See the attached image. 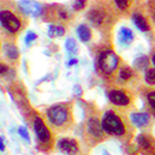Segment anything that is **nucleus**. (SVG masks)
<instances>
[{
  "label": "nucleus",
  "instance_id": "nucleus-12",
  "mask_svg": "<svg viewBox=\"0 0 155 155\" xmlns=\"http://www.w3.org/2000/svg\"><path fill=\"white\" fill-rule=\"evenodd\" d=\"M137 77V73L135 71L130 67L128 66L127 63H120V67L117 72V82L125 86V84H129L130 82H133Z\"/></svg>",
  "mask_w": 155,
  "mask_h": 155
},
{
  "label": "nucleus",
  "instance_id": "nucleus-27",
  "mask_svg": "<svg viewBox=\"0 0 155 155\" xmlns=\"http://www.w3.org/2000/svg\"><path fill=\"white\" fill-rule=\"evenodd\" d=\"M74 94H76V97L82 96V88L80 86H74Z\"/></svg>",
  "mask_w": 155,
  "mask_h": 155
},
{
  "label": "nucleus",
  "instance_id": "nucleus-5",
  "mask_svg": "<svg viewBox=\"0 0 155 155\" xmlns=\"http://www.w3.org/2000/svg\"><path fill=\"white\" fill-rule=\"evenodd\" d=\"M120 63H122V60L119 55L115 54V51H113L110 47L102 48L97 54L96 68L104 80H108L117 74L120 67Z\"/></svg>",
  "mask_w": 155,
  "mask_h": 155
},
{
  "label": "nucleus",
  "instance_id": "nucleus-15",
  "mask_svg": "<svg viewBox=\"0 0 155 155\" xmlns=\"http://www.w3.org/2000/svg\"><path fill=\"white\" fill-rule=\"evenodd\" d=\"M77 35H78L80 40H81L82 42H84V44H87V42L91 41V38H92V36H93L91 26H89V25H87V24H81V25H78V28H77Z\"/></svg>",
  "mask_w": 155,
  "mask_h": 155
},
{
  "label": "nucleus",
  "instance_id": "nucleus-31",
  "mask_svg": "<svg viewBox=\"0 0 155 155\" xmlns=\"http://www.w3.org/2000/svg\"><path fill=\"white\" fill-rule=\"evenodd\" d=\"M150 61H151V63L154 64V68H155V50H153V52H151V57H150Z\"/></svg>",
  "mask_w": 155,
  "mask_h": 155
},
{
  "label": "nucleus",
  "instance_id": "nucleus-11",
  "mask_svg": "<svg viewBox=\"0 0 155 155\" xmlns=\"http://www.w3.org/2000/svg\"><path fill=\"white\" fill-rule=\"evenodd\" d=\"M132 21L137 26V29H139L141 32H149L151 30V24L143 10L135 9L132 14Z\"/></svg>",
  "mask_w": 155,
  "mask_h": 155
},
{
  "label": "nucleus",
  "instance_id": "nucleus-18",
  "mask_svg": "<svg viewBox=\"0 0 155 155\" xmlns=\"http://www.w3.org/2000/svg\"><path fill=\"white\" fill-rule=\"evenodd\" d=\"M66 34V28L63 25H50L48 26V36L56 37V36H63Z\"/></svg>",
  "mask_w": 155,
  "mask_h": 155
},
{
  "label": "nucleus",
  "instance_id": "nucleus-3",
  "mask_svg": "<svg viewBox=\"0 0 155 155\" xmlns=\"http://www.w3.org/2000/svg\"><path fill=\"white\" fill-rule=\"evenodd\" d=\"M47 120L50 125L57 132H66L73 125V103L61 102L51 106L47 112Z\"/></svg>",
  "mask_w": 155,
  "mask_h": 155
},
{
  "label": "nucleus",
  "instance_id": "nucleus-14",
  "mask_svg": "<svg viewBox=\"0 0 155 155\" xmlns=\"http://www.w3.org/2000/svg\"><path fill=\"white\" fill-rule=\"evenodd\" d=\"M134 34L129 28H120L118 31V42L122 46H128L134 41Z\"/></svg>",
  "mask_w": 155,
  "mask_h": 155
},
{
  "label": "nucleus",
  "instance_id": "nucleus-10",
  "mask_svg": "<svg viewBox=\"0 0 155 155\" xmlns=\"http://www.w3.org/2000/svg\"><path fill=\"white\" fill-rule=\"evenodd\" d=\"M151 115L148 112H133L129 115V120L137 129H145L151 124Z\"/></svg>",
  "mask_w": 155,
  "mask_h": 155
},
{
  "label": "nucleus",
  "instance_id": "nucleus-28",
  "mask_svg": "<svg viewBox=\"0 0 155 155\" xmlns=\"http://www.w3.org/2000/svg\"><path fill=\"white\" fill-rule=\"evenodd\" d=\"M77 63H78V60H77V58H71V60L67 62V66L71 67V66H74V64H77Z\"/></svg>",
  "mask_w": 155,
  "mask_h": 155
},
{
  "label": "nucleus",
  "instance_id": "nucleus-20",
  "mask_svg": "<svg viewBox=\"0 0 155 155\" xmlns=\"http://www.w3.org/2000/svg\"><path fill=\"white\" fill-rule=\"evenodd\" d=\"M64 46H66V50H67V52L70 55H77L78 54V45H77L74 38H67Z\"/></svg>",
  "mask_w": 155,
  "mask_h": 155
},
{
  "label": "nucleus",
  "instance_id": "nucleus-1",
  "mask_svg": "<svg viewBox=\"0 0 155 155\" xmlns=\"http://www.w3.org/2000/svg\"><path fill=\"white\" fill-rule=\"evenodd\" d=\"M102 128L107 135L114 137L124 143H129L134 135V127L132 125L125 110L118 108L108 109L102 114Z\"/></svg>",
  "mask_w": 155,
  "mask_h": 155
},
{
  "label": "nucleus",
  "instance_id": "nucleus-30",
  "mask_svg": "<svg viewBox=\"0 0 155 155\" xmlns=\"http://www.w3.org/2000/svg\"><path fill=\"white\" fill-rule=\"evenodd\" d=\"M5 149V144H4V138L0 137V151H3Z\"/></svg>",
  "mask_w": 155,
  "mask_h": 155
},
{
  "label": "nucleus",
  "instance_id": "nucleus-6",
  "mask_svg": "<svg viewBox=\"0 0 155 155\" xmlns=\"http://www.w3.org/2000/svg\"><path fill=\"white\" fill-rule=\"evenodd\" d=\"M107 97L110 104H113L114 107H123L124 110L134 106V94L127 87H114L108 89Z\"/></svg>",
  "mask_w": 155,
  "mask_h": 155
},
{
  "label": "nucleus",
  "instance_id": "nucleus-2",
  "mask_svg": "<svg viewBox=\"0 0 155 155\" xmlns=\"http://www.w3.org/2000/svg\"><path fill=\"white\" fill-rule=\"evenodd\" d=\"M110 3H93L92 8H89L88 11L86 12V19L88 24L92 28L107 31L110 30L114 22H117V12H115V8L109 6Z\"/></svg>",
  "mask_w": 155,
  "mask_h": 155
},
{
  "label": "nucleus",
  "instance_id": "nucleus-26",
  "mask_svg": "<svg viewBox=\"0 0 155 155\" xmlns=\"http://www.w3.org/2000/svg\"><path fill=\"white\" fill-rule=\"evenodd\" d=\"M147 5H148L149 14H150V16H151V19H153V21L155 24V2H148Z\"/></svg>",
  "mask_w": 155,
  "mask_h": 155
},
{
  "label": "nucleus",
  "instance_id": "nucleus-19",
  "mask_svg": "<svg viewBox=\"0 0 155 155\" xmlns=\"http://www.w3.org/2000/svg\"><path fill=\"white\" fill-rule=\"evenodd\" d=\"M4 51H5V55H6L10 60L16 61V60L19 58V50H18V47H16L15 45H11V44L5 45Z\"/></svg>",
  "mask_w": 155,
  "mask_h": 155
},
{
  "label": "nucleus",
  "instance_id": "nucleus-32",
  "mask_svg": "<svg viewBox=\"0 0 155 155\" xmlns=\"http://www.w3.org/2000/svg\"><path fill=\"white\" fill-rule=\"evenodd\" d=\"M104 155H110V154H109L108 151H104Z\"/></svg>",
  "mask_w": 155,
  "mask_h": 155
},
{
  "label": "nucleus",
  "instance_id": "nucleus-4",
  "mask_svg": "<svg viewBox=\"0 0 155 155\" xmlns=\"http://www.w3.org/2000/svg\"><path fill=\"white\" fill-rule=\"evenodd\" d=\"M102 117L97 110H87V118L83 124V140L89 148L98 145L106 140L107 134L102 128Z\"/></svg>",
  "mask_w": 155,
  "mask_h": 155
},
{
  "label": "nucleus",
  "instance_id": "nucleus-21",
  "mask_svg": "<svg viewBox=\"0 0 155 155\" xmlns=\"http://www.w3.org/2000/svg\"><path fill=\"white\" fill-rule=\"evenodd\" d=\"M144 81L147 84L155 87V68H149L144 72Z\"/></svg>",
  "mask_w": 155,
  "mask_h": 155
},
{
  "label": "nucleus",
  "instance_id": "nucleus-25",
  "mask_svg": "<svg viewBox=\"0 0 155 155\" xmlns=\"http://www.w3.org/2000/svg\"><path fill=\"white\" fill-rule=\"evenodd\" d=\"M18 132H19V134L21 135L22 139H25V140L28 141V143H30V135H29V133H28V130H26V128H25V127H20V128L18 129Z\"/></svg>",
  "mask_w": 155,
  "mask_h": 155
},
{
  "label": "nucleus",
  "instance_id": "nucleus-24",
  "mask_svg": "<svg viewBox=\"0 0 155 155\" xmlns=\"http://www.w3.org/2000/svg\"><path fill=\"white\" fill-rule=\"evenodd\" d=\"M36 38H37V35L35 32H32V31H29L26 34V37H25V44H26L28 46H30L36 40Z\"/></svg>",
  "mask_w": 155,
  "mask_h": 155
},
{
  "label": "nucleus",
  "instance_id": "nucleus-7",
  "mask_svg": "<svg viewBox=\"0 0 155 155\" xmlns=\"http://www.w3.org/2000/svg\"><path fill=\"white\" fill-rule=\"evenodd\" d=\"M34 130L41 144L46 147H51V144H52V134H51L50 129L47 128V125L45 124L40 115H35L34 118Z\"/></svg>",
  "mask_w": 155,
  "mask_h": 155
},
{
  "label": "nucleus",
  "instance_id": "nucleus-9",
  "mask_svg": "<svg viewBox=\"0 0 155 155\" xmlns=\"http://www.w3.org/2000/svg\"><path fill=\"white\" fill-rule=\"evenodd\" d=\"M57 148L67 155H80L81 153L78 140L73 138H61L57 143Z\"/></svg>",
  "mask_w": 155,
  "mask_h": 155
},
{
  "label": "nucleus",
  "instance_id": "nucleus-13",
  "mask_svg": "<svg viewBox=\"0 0 155 155\" xmlns=\"http://www.w3.org/2000/svg\"><path fill=\"white\" fill-rule=\"evenodd\" d=\"M20 10L26 15H31L34 18H37L42 14L44 8L38 2H19Z\"/></svg>",
  "mask_w": 155,
  "mask_h": 155
},
{
  "label": "nucleus",
  "instance_id": "nucleus-23",
  "mask_svg": "<svg viewBox=\"0 0 155 155\" xmlns=\"http://www.w3.org/2000/svg\"><path fill=\"white\" fill-rule=\"evenodd\" d=\"M88 5V3L86 0H77V2H73L72 3V6H73V10L74 11H81L83 9H86V6Z\"/></svg>",
  "mask_w": 155,
  "mask_h": 155
},
{
  "label": "nucleus",
  "instance_id": "nucleus-8",
  "mask_svg": "<svg viewBox=\"0 0 155 155\" xmlns=\"http://www.w3.org/2000/svg\"><path fill=\"white\" fill-rule=\"evenodd\" d=\"M0 24L9 32H18L21 29V21L19 18L9 10L0 11Z\"/></svg>",
  "mask_w": 155,
  "mask_h": 155
},
{
  "label": "nucleus",
  "instance_id": "nucleus-17",
  "mask_svg": "<svg viewBox=\"0 0 155 155\" xmlns=\"http://www.w3.org/2000/svg\"><path fill=\"white\" fill-rule=\"evenodd\" d=\"M132 5H133V2H129V0H115V2H113V6L117 8L115 10L120 12V14H127L130 10Z\"/></svg>",
  "mask_w": 155,
  "mask_h": 155
},
{
  "label": "nucleus",
  "instance_id": "nucleus-16",
  "mask_svg": "<svg viewBox=\"0 0 155 155\" xmlns=\"http://www.w3.org/2000/svg\"><path fill=\"white\" fill-rule=\"evenodd\" d=\"M149 64H150V58L147 56V55H140L138 56L134 62H133V66L137 71H148L150 67H149Z\"/></svg>",
  "mask_w": 155,
  "mask_h": 155
},
{
  "label": "nucleus",
  "instance_id": "nucleus-22",
  "mask_svg": "<svg viewBox=\"0 0 155 155\" xmlns=\"http://www.w3.org/2000/svg\"><path fill=\"white\" fill-rule=\"evenodd\" d=\"M145 98H147V103H148L149 108L151 109V112L155 115V89H153V91H149L147 93Z\"/></svg>",
  "mask_w": 155,
  "mask_h": 155
},
{
  "label": "nucleus",
  "instance_id": "nucleus-29",
  "mask_svg": "<svg viewBox=\"0 0 155 155\" xmlns=\"http://www.w3.org/2000/svg\"><path fill=\"white\" fill-rule=\"evenodd\" d=\"M8 71V67L5 66V64H3V63H0V74H3V73H5Z\"/></svg>",
  "mask_w": 155,
  "mask_h": 155
}]
</instances>
